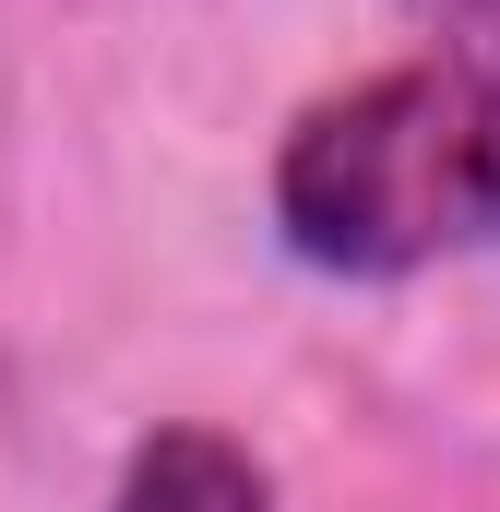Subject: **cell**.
<instances>
[{
  "label": "cell",
  "instance_id": "cell-1",
  "mask_svg": "<svg viewBox=\"0 0 500 512\" xmlns=\"http://www.w3.org/2000/svg\"><path fill=\"white\" fill-rule=\"evenodd\" d=\"M274 227L310 274H429L500 251V60L417 48L310 96L274 143Z\"/></svg>",
  "mask_w": 500,
  "mask_h": 512
},
{
  "label": "cell",
  "instance_id": "cell-2",
  "mask_svg": "<svg viewBox=\"0 0 500 512\" xmlns=\"http://www.w3.org/2000/svg\"><path fill=\"white\" fill-rule=\"evenodd\" d=\"M120 512H274V477H262V453H250V441L203 429V417H167V429H143V441H131Z\"/></svg>",
  "mask_w": 500,
  "mask_h": 512
}]
</instances>
